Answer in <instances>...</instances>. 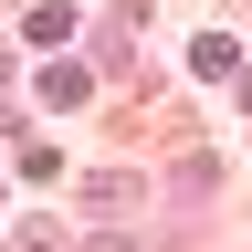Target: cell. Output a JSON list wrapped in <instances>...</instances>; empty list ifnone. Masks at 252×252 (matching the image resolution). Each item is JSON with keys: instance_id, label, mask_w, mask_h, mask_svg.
I'll list each match as a JSON object with an SVG mask.
<instances>
[{"instance_id": "cell-6", "label": "cell", "mask_w": 252, "mask_h": 252, "mask_svg": "<svg viewBox=\"0 0 252 252\" xmlns=\"http://www.w3.org/2000/svg\"><path fill=\"white\" fill-rule=\"evenodd\" d=\"M242 105H252V63H242Z\"/></svg>"}, {"instance_id": "cell-4", "label": "cell", "mask_w": 252, "mask_h": 252, "mask_svg": "<svg viewBox=\"0 0 252 252\" xmlns=\"http://www.w3.org/2000/svg\"><path fill=\"white\" fill-rule=\"evenodd\" d=\"M11 252H53V242H42V231H21V242H11Z\"/></svg>"}, {"instance_id": "cell-1", "label": "cell", "mask_w": 252, "mask_h": 252, "mask_svg": "<svg viewBox=\"0 0 252 252\" xmlns=\"http://www.w3.org/2000/svg\"><path fill=\"white\" fill-rule=\"evenodd\" d=\"M189 74H200V84L210 74H242V42H231V32H200V42H189Z\"/></svg>"}, {"instance_id": "cell-3", "label": "cell", "mask_w": 252, "mask_h": 252, "mask_svg": "<svg viewBox=\"0 0 252 252\" xmlns=\"http://www.w3.org/2000/svg\"><path fill=\"white\" fill-rule=\"evenodd\" d=\"M21 42H42V53H53V42H74V11H63V0H53V11H32V21H21Z\"/></svg>"}, {"instance_id": "cell-5", "label": "cell", "mask_w": 252, "mask_h": 252, "mask_svg": "<svg viewBox=\"0 0 252 252\" xmlns=\"http://www.w3.org/2000/svg\"><path fill=\"white\" fill-rule=\"evenodd\" d=\"M0 94H11V53H0Z\"/></svg>"}, {"instance_id": "cell-2", "label": "cell", "mask_w": 252, "mask_h": 252, "mask_svg": "<svg viewBox=\"0 0 252 252\" xmlns=\"http://www.w3.org/2000/svg\"><path fill=\"white\" fill-rule=\"evenodd\" d=\"M84 94H94L84 63H42V105H84Z\"/></svg>"}]
</instances>
